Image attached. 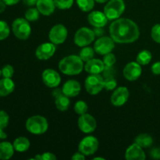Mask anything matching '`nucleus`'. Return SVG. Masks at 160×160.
Instances as JSON below:
<instances>
[{
  "label": "nucleus",
  "mask_w": 160,
  "mask_h": 160,
  "mask_svg": "<svg viewBox=\"0 0 160 160\" xmlns=\"http://www.w3.org/2000/svg\"><path fill=\"white\" fill-rule=\"evenodd\" d=\"M109 34L117 43L128 44L134 42L140 35L138 26L128 18H118L109 26Z\"/></svg>",
  "instance_id": "nucleus-1"
},
{
  "label": "nucleus",
  "mask_w": 160,
  "mask_h": 160,
  "mask_svg": "<svg viewBox=\"0 0 160 160\" xmlns=\"http://www.w3.org/2000/svg\"><path fill=\"white\" fill-rule=\"evenodd\" d=\"M56 7L59 9H68L73 6V0H54Z\"/></svg>",
  "instance_id": "nucleus-31"
},
{
  "label": "nucleus",
  "mask_w": 160,
  "mask_h": 160,
  "mask_svg": "<svg viewBox=\"0 0 160 160\" xmlns=\"http://www.w3.org/2000/svg\"><path fill=\"white\" fill-rule=\"evenodd\" d=\"M14 69L11 65H6L2 69V76L3 78H11L13 76Z\"/></svg>",
  "instance_id": "nucleus-36"
},
{
  "label": "nucleus",
  "mask_w": 160,
  "mask_h": 160,
  "mask_svg": "<svg viewBox=\"0 0 160 160\" xmlns=\"http://www.w3.org/2000/svg\"><path fill=\"white\" fill-rule=\"evenodd\" d=\"M6 6H14V5L17 4L20 0H2Z\"/></svg>",
  "instance_id": "nucleus-45"
},
{
  "label": "nucleus",
  "mask_w": 160,
  "mask_h": 160,
  "mask_svg": "<svg viewBox=\"0 0 160 160\" xmlns=\"http://www.w3.org/2000/svg\"><path fill=\"white\" fill-rule=\"evenodd\" d=\"M85 159V156L84 154L79 152H77L72 156V159L73 160H84Z\"/></svg>",
  "instance_id": "nucleus-42"
},
{
  "label": "nucleus",
  "mask_w": 160,
  "mask_h": 160,
  "mask_svg": "<svg viewBox=\"0 0 160 160\" xmlns=\"http://www.w3.org/2000/svg\"><path fill=\"white\" fill-rule=\"evenodd\" d=\"M94 33L95 34V37H102L103 35V33H104V31H103L102 28H95V29L93 30Z\"/></svg>",
  "instance_id": "nucleus-43"
},
{
  "label": "nucleus",
  "mask_w": 160,
  "mask_h": 160,
  "mask_svg": "<svg viewBox=\"0 0 160 160\" xmlns=\"http://www.w3.org/2000/svg\"><path fill=\"white\" fill-rule=\"evenodd\" d=\"M9 117L7 112L4 110H0V128H6L9 124Z\"/></svg>",
  "instance_id": "nucleus-35"
},
{
  "label": "nucleus",
  "mask_w": 160,
  "mask_h": 160,
  "mask_svg": "<svg viewBox=\"0 0 160 160\" xmlns=\"http://www.w3.org/2000/svg\"><path fill=\"white\" fill-rule=\"evenodd\" d=\"M114 41L112 38L107 37V36H102L100 37L94 45V49L96 53L99 55L107 54L111 52L115 47Z\"/></svg>",
  "instance_id": "nucleus-9"
},
{
  "label": "nucleus",
  "mask_w": 160,
  "mask_h": 160,
  "mask_svg": "<svg viewBox=\"0 0 160 160\" xmlns=\"http://www.w3.org/2000/svg\"><path fill=\"white\" fill-rule=\"evenodd\" d=\"M39 13L40 12L37 8L28 9L25 12V19L28 20V21H35V20H38Z\"/></svg>",
  "instance_id": "nucleus-29"
},
{
  "label": "nucleus",
  "mask_w": 160,
  "mask_h": 160,
  "mask_svg": "<svg viewBox=\"0 0 160 160\" xmlns=\"http://www.w3.org/2000/svg\"><path fill=\"white\" fill-rule=\"evenodd\" d=\"M125 158L128 160H145L146 159L145 152L138 144L134 143L130 145L126 150Z\"/></svg>",
  "instance_id": "nucleus-16"
},
{
  "label": "nucleus",
  "mask_w": 160,
  "mask_h": 160,
  "mask_svg": "<svg viewBox=\"0 0 160 160\" xmlns=\"http://www.w3.org/2000/svg\"><path fill=\"white\" fill-rule=\"evenodd\" d=\"M95 1L98 3H105V2H107L109 0H95Z\"/></svg>",
  "instance_id": "nucleus-48"
},
{
  "label": "nucleus",
  "mask_w": 160,
  "mask_h": 160,
  "mask_svg": "<svg viewBox=\"0 0 160 160\" xmlns=\"http://www.w3.org/2000/svg\"><path fill=\"white\" fill-rule=\"evenodd\" d=\"M95 34L93 30L88 28H81L77 31L74 35V43L79 47L90 45L95 40Z\"/></svg>",
  "instance_id": "nucleus-7"
},
{
  "label": "nucleus",
  "mask_w": 160,
  "mask_h": 160,
  "mask_svg": "<svg viewBox=\"0 0 160 160\" xmlns=\"http://www.w3.org/2000/svg\"><path fill=\"white\" fill-rule=\"evenodd\" d=\"M77 4L83 12H89L95 6V0H76Z\"/></svg>",
  "instance_id": "nucleus-28"
},
{
  "label": "nucleus",
  "mask_w": 160,
  "mask_h": 160,
  "mask_svg": "<svg viewBox=\"0 0 160 160\" xmlns=\"http://www.w3.org/2000/svg\"><path fill=\"white\" fill-rule=\"evenodd\" d=\"M56 45L52 43H43L39 45L35 51V56L40 60H47L54 55Z\"/></svg>",
  "instance_id": "nucleus-15"
},
{
  "label": "nucleus",
  "mask_w": 160,
  "mask_h": 160,
  "mask_svg": "<svg viewBox=\"0 0 160 160\" xmlns=\"http://www.w3.org/2000/svg\"><path fill=\"white\" fill-rule=\"evenodd\" d=\"M129 95V91L126 87H119L111 95V103L115 106H123L128 102Z\"/></svg>",
  "instance_id": "nucleus-14"
},
{
  "label": "nucleus",
  "mask_w": 160,
  "mask_h": 160,
  "mask_svg": "<svg viewBox=\"0 0 160 160\" xmlns=\"http://www.w3.org/2000/svg\"><path fill=\"white\" fill-rule=\"evenodd\" d=\"M34 159L39 160H56V156L51 152H45L42 155H38L35 156Z\"/></svg>",
  "instance_id": "nucleus-39"
},
{
  "label": "nucleus",
  "mask_w": 160,
  "mask_h": 160,
  "mask_svg": "<svg viewBox=\"0 0 160 160\" xmlns=\"http://www.w3.org/2000/svg\"><path fill=\"white\" fill-rule=\"evenodd\" d=\"M150 156L151 158L154 159H160V148L156 147V148H152L150 151Z\"/></svg>",
  "instance_id": "nucleus-40"
},
{
  "label": "nucleus",
  "mask_w": 160,
  "mask_h": 160,
  "mask_svg": "<svg viewBox=\"0 0 160 160\" xmlns=\"http://www.w3.org/2000/svg\"><path fill=\"white\" fill-rule=\"evenodd\" d=\"M152 72L156 75H160V62H156L152 67Z\"/></svg>",
  "instance_id": "nucleus-41"
},
{
  "label": "nucleus",
  "mask_w": 160,
  "mask_h": 160,
  "mask_svg": "<svg viewBox=\"0 0 160 160\" xmlns=\"http://www.w3.org/2000/svg\"><path fill=\"white\" fill-rule=\"evenodd\" d=\"M151 36L156 43L160 44V23L154 25L152 28Z\"/></svg>",
  "instance_id": "nucleus-33"
},
{
  "label": "nucleus",
  "mask_w": 160,
  "mask_h": 160,
  "mask_svg": "<svg viewBox=\"0 0 160 160\" xmlns=\"http://www.w3.org/2000/svg\"><path fill=\"white\" fill-rule=\"evenodd\" d=\"M117 85V81H116L114 78H106V79H105L104 88H106V90L108 91L113 90V89L116 88Z\"/></svg>",
  "instance_id": "nucleus-38"
},
{
  "label": "nucleus",
  "mask_w": 160,
  "mask_h": 160,
  "mask_svg": "<svg viewBox=\"0 0 160 160\" xmlns=\"http://www.w3.org/2000/svg\"><path fill=\"white\" fill-rule=\"evenodd\" d=\"M36 6L40 13L44 16H49L52 14L56 8L54 0H38Z\"/></svg>",
  "instance_id": "nucleus-20"
},
{
  "label": "nucleus",
  "mask_w": 160,
  "mask_h": 160,
  "mask_svg": "<svg viewBox=\"0 0 160 160\" xmlns=\"http://www.w3.org/2000/svg\"><path fill=\"white\" fill-rule=\"evenodd\" d=\"M84 61L79 56L70 55L61 59L59 63V69L63 74L73 76L82 72L84 68Z\"/></svg>",
  "instance_id": "nucleus-2"
},
{
  "label": "nucleus",
  "mask_w": 160,
  "mask_h": 160,
  "mask_svg": "<svg viewBox=\"0 0 160 160\" xmlns=\"http://www.w3.org/2000/svg\"><path fill=\"white\" fill-rule=\"evenodd\" d=\"M15 89V84L11 78H3L0 80V97L10 95Z\"/></svg>",
  "instance_id": "nucleus-21"
},
{
  "label": "nucleus",
  "mask_w": 160,
  "mask_h": 160,
  "mask_svg": "<svg viewBox=\"0 0 160 160\" xmlns=\"http://www.w3.org/2000/svg\"><path fill=\"white\" fill-rule=\"evenodd\" d=\"M105 68V64L103 61L98 59H92L86 62L84 65V70L90 74H99L102 73Z\"/></svg>",
  "instance_id": "nucleus-19"
},
{
  "label": "nucleus",
  "mask_w": 160,
  "mask_h": 160,
  "mask_svg": "<svg viewBox=\"0 0 160 160\" xmlns=\"http://www.w3.org/2000/svg\"><path fill=\"white\" fill-rule=\"evenodd\" d=\"M10 33V29L6 21L0 20V41L7 38Z\"/></svg>",
  "instance_id": "nucleus-30"
},
{
  "label": "nucleus",
  "mask_w": 160,
  "mask_h": 160,
  "mask_svg": "<svg viewBox=\"0 0 160 160\" xmlns=\"http://www.w3.org/2000/svg\"><path fill=\"white\" fill-rule=\"evenodd\" d=\"M0 1H1V0H0Z\"/></svg>",
  "instance_id": "nucleus-51"
},
{
  "label": "nucleus",
  "mask_w": 160,
  "mask_h": 160,
  "mask_svg": "<svg viewBox=\"0 0 160 160\" xmlns=\"http://www.w3.org/2000/svg\"><path fill=\"white\" fill-rule=\"evenodd\" d=\"M134 143L138 144L142 148H149L153 144V138L148 134H141L134 139Z\"/></svg>",
  "instance_id": "nucleus-25"
},
{
  "label": "nucleus",
  "mask_w": 160,
  "mask_h": 160,
  "mask_svg": "<svg viewBox=\"0 0 160 160\" xmlns=\"http://www.w3.org/2000/svg\"><path fill=\"white\" fill-rule=\"evenodd\" d=\"M2 76V70H0V77Z\"/></svg>",
  "instance_id": "nucleus-50"
},
{
  "label": "nucleus",
  "mask_w": 160,
  "mask_h": 160,
  "mask_svg": "<svg viewBox=\"0 0 160 160\" xmlns=\"http://www.w3.org/2000/svg\"><path fill=\"white\" fill-rule=\"evenodd\" d=\"M43 83L48 88H56L61 82L60 75L52 69H46L42 75Z\"/></svg>",
  "instance_id": "nucleus-13"
},
{
  "label": "nucleus",
  "mask_w": 160,
  "mask_h": 160,
  "mask_svg": "<svg viewBox=\"0 0 160 160\" xmlns=\"http://www.w3.org/2000/svg\"><path fill=\"white\" fill-rule=\"evenodd\" d=\"M13 145L8 142H2L0 143V159H9L14 153Z\"/></svg>",
  "instance_id": "nucleus-22"
},
{
  "label": "nucleus",
  "mask_w": 160,
  "mask_h": 160,
  "mask_svg": "<svg viewBox=\"0 0 160 160\" xmlns=\"http://www.w3.org/2000/svg\"><path fill=\"white\" fill-rule=\"evenodd\" d=\"M14 149L19 152H23L29 149L30 148V141L25 137H19L15 139L13 142Z\"/></svg>",
  "instance_id": "nucleus-24"
},
{
  "label": "nucleus",
  "mask_w": 160,
  "mask_h": 160,
  "mask_svg": "<svg viewBox=\"0 0 160 160\" xmlns=\"http://www.w3.org/2000/svg\"><path fill=\"white\" fill-rule=\"evenodd\" d=\"M48 123L46 119L42 116H33L26 121V128L28 131L33 134H42L48 130Z\"/></svg>",
  "instance_id": "nucleus-3"
},
{
  "label": "nucleus",
  "mask_w": 160,
  "mask_h": 160,
  "mask_svg": "<svg viewBox=\"0 0 160 160\" xmlns=\"http://www.w3.org/2000/svg\"><path fill=\"white\" fill-rule=\"evenodd\" d=\"M78 124L79 129L85 134H89L95 131L97 126L96 120L94 117L90 114H88L87 112L81 115L78 119Z\"/></svg>",
  "instance_id": "nucleus-11"
},
{
  "label": "nucleus",
  "mask_w": 160,
  "mask_h": 160,
  "mask_svg": "<svg viewBox=\"0 0 160 160\" xmlns=\"http://www.w3.org/2000/svg\"><path fill=\"white\" fill-rule=\"evenodd\" d=\"M93 159H104V158H101V157H96V158H94Z\"/></svg>",
  "instance_id": "nucleus-49"
},
{
  "label": "nucleus",
  "mask_w": 160,
  "mask_h": 160,
  "mask_svg": "<svg viewBox=\"0 0 160 160\" xmlns=\"http://www.w3.org/2000/svg\"><path fill=\"white\" fill-rule=\"evenodd\" d=\"M81 84L75 80H69L62 86V93L68 97H75L81 92Z\"/></svg>",
  "instance_id": "nucleus-18"
},
{
  "label": "nucleus",
  "mask_w": 160,
  "mask_h": 160,
  "mask_svg": "<svg viewBox=\"0 0 160 160\" xmlns=\"http://www.w3.org/2000/svg\"><path fill=\"white\" fill-rule=\"evenodd\" d=\"M94 55H95V49L92 47L88 46H84L79 53V56L84 62H88L93 59Z\"/></svg>",
  "instance_id": "nucleus-27"
},
{
  "label": "nucleus",
  "mask_w": 160,
  "mask_h": 160,
  "mask_svg": "<svg viewBox=\"0 0 160 160\" xmlns=\"http://www.w3.org/2000/svg\"><path fill=\"white\" fill-rule=\"evenodd\" d=\"M142 72V67L138 62H131L123 69V76L128 81H134L140 78Z\"/></svg>",
  "instance_id": "nucleus-12"
},
{
  "label": "nucleus",
  "mask_w": 160,
  "mask_h": 160,
  "mask_svg": "<svg viewBox=\"0 0 160 160\" xmlns=\"http://www.w3.org/2000/svg\"><path fill=\"white\" fill-rule=\"evenodd\" d=\"M116 74V70L113 66H105V68L102 71V77L104 79L106 78H114Z\"/></svg>",
  "instance_id": "nucleus-34"
},
{
  "label": "nucleus",
  "mask_w": 160,
  "mask_h": 160,
  "mask_svg": "<svg viewBox=\"0 0 160 160\" xmlns=\"http://www.w3.org/2000/svg\"><path fill=\"white\" fill-rule=\"evenodd\" d=\"M116 61H117L116 56L112 52L104 55L103 62H104L105 66H113L116 63Z\"/></svg>",
  "instance_id": "nucleus-37"
},
{
  "label": "nucleus",
  "mask_w": 160,
  "mask_h": 160,
  "mask_svg": "<svg viewBox=\"0 0 160 160\" xmlns=\"http://www.w3.org/2000/svg\"><path fill=\"white\" fill-rule=\"evenodd\" d=\"M125 8L123 0H109L104 7V13L108 20H117L123 13Z\"/></svg>",
  "instance_id": "nucleus-4"
},
{
  "label": "nucleus",
  "mask_w": 160,
  "mask_h": 160,
  "mask_svg": "<svg viewBox=\"0 0 160 160\" xmlns=\"http://www.w3.org/2000/svg\"><path fill=\"white\" fill-rule=\"evenodd\" d=\"M88 105L84 101H78L77 102L74 106V111L80 116L86 113L88 111Z\"/></svg>",
  "instance_id": "nucleus-32"
},
{
  "label": "nucleus",
  "mask_w": 160,
  "mask_h": 160,
  "mask_svg": "<svg viewBox=\"0 0 160 160\" xmlns=\"http://www.w3.org/2000/svg\"><path fill=\"white\" fill-rule=\"evenodd\" d=\"M12 30L14 35L20 40H26L30 37L31 28L28 20L24 18H17L12 22Z\"/></svg>",
  "instance_id": "nucleus-5"
},
{
  "label": "nucleus",
  "mask_w": 160,
  "mask_h": 160,
  "mask_svg": "<svg viewBox=\"0 0 160 160\" xmlns=\"http://www.w3.org/2000/svg\"><path fill=\"white\" fill-rule=\"evenodd\" d=\"M6 4L2 1V0H1V1H0V13H2V12H3L6 10Z\"/></svg>",
  "instance_id": "nucleus-46"
},
{
  "label": "nucleus",
  "mask_w": 160,
  "mask_h": 160,
  "mask_svg": "<svg viewBox=\"0 0 160 160\" xmlns=\"http://www.w3.org/2000/svg\"><path fill=\"white\" fill-rule=\"evenodd\" d=\"M68 34L67 28L62 24H56L50 30L48 38L50 42L55 45H60L66 41Z\"/></svg>",
  "instance_id": "nucleus-10"
},
{
  "label": "nucleus",
  "mask_w": 160,
  "mask_h": 160,
  "mask_svg": "<svg viewBox=\"0 0 160 160\" xmlns=\"http://www.w3.org/2000/svg\"><path fill=\"white\" fill-rule=\"evenodd\" d=\"M55 98V104H56V108L59 111H67L70 106V101L69 99V97L64 95L63 93H61L60 95L54 97Z\"/></svg>",
  "instance_id": "nucleus-23"
},
{
  "label": "nucleus",
  "mask_w": 160,
  "mask_h": 160,
  "mask_svg": "<svg viewBox=\"0 0 160 160\" xmlns=\"http://www.w3.org/2000/svg\"><path fill=\"white\" fill-rule=\"evenodd\" d=\"M99 142L94 136H87L81 141L78 150L84 156H92L95 154L98 148Z\"/></svg>",
  "instance_id": "nucleus-8"
},
{
  "label": "nucleus",
  "mask_w": 160,
  "mask_h": 160,
  "mask_svg": "<svg viewBox=\"0 0 160 160\" xmlns=\"http://www.w3.org/2000/svg\"><path fill=\"white\" fill-rule=\"evenodd\" d=\"M152 59V53L148 50H143L138 53L137 58H136V60L141 66H145L148 65L151 62Z\"/></svg>",
  "instance_id": "nucleus-26"
},
{
  "label": "nucleus",
  "mask_w": 160,
  "mask_h": 160,
  "mask_svg": "<svg viewBox=\"0 0 160 160\" xmlns=\"http://www.w3.org/2000/svg\"><path fill=\"white\" fill-rule=\"evenodd\" d=\"M105 85V79L99 74H91L88 77L84 82V86L87 92L90 95H97L99 93Z\"/></svg>",
  "instance_id": "nucleus-6"
},
{
  "label": "nucleus",
  "mask_w": 160,
  "mask_h": 160,
  "mask_svg": "<svg viewBox=\"0 0 160 160\" xmlns=\"http://www.w3.org/2000/svg\"><path fill=\"white\" fill-rule=\"evenodd\" d=\"M88 20L92 26L95 28H103L108 22V18L104 12L100 11H93L88 17Z\"/></svg>",
  "instance_id": "nucleus-17"
},
{
  "label": "nucleus",
  "mask_w": 160,
  "mask_h": 160,
  "mask_svg": "<svg viewBox=\"0 0 160 160\" xmlns=\"http://www.w3.org/2000/svg\"><path fill=\"white\" fill-rule=\"evenodd\" d=\"M37 2L38 0H23V4H25L26 6H34V5H36Z\"/></svg>",
  "instance_id": "nucleus-44"
},
{
  "label": "nucleus",
  "mask_w": 160,
  "mask_h": 160,
  "mask_svg": "<svg viewBox=\"0 0 160 160\" xmlns=\"http://www.w3.org/2000/svg\"><path fill=\"white\" fill-rule=\"evenodd\" d=\"M7 138V134L3 131V128H0V139H6Z\"/></svg>",
  "instance_id": "nucleus-47"
}]
</instances>
